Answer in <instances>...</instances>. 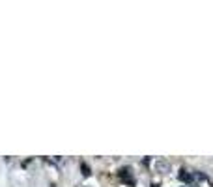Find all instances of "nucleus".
I'll use <instances>...</instances> for the list:
<instances>
[{
    "instance_id": "7ed1b4c3",
    "label": "nucleus",
    "mask_w": 213,
    "mask_h": 187,
    "mask_svg": "<svg viewBox=\"0 0 213 187\" xmlns=\"http://www.w3.org/2000/svg\"><path fill=\"white\" fill-rule=\"evenodd\" d=\"M185 187H196V185L195 184H189V185H185Z\"/></svg>"
},
{
    "instance_id": "f03ea898",
    "label": "nucleus",
    "mask_w": 213,
    "mask_h": 187,
    "mask_svg": "<svg viewBox=\"0 0 213 187\" xmlns=\"http://www.w3.org/2000/svg\"><path fill=\"white\" fill-rule=\"evenodd\" d=\"M82 174H84V176H88V174H90V169H88V165H82Z\"/></svg>"
},
{
    "instance_id": "f257e3e1",
    "label": "nucleus",
    "mask_w": 213,
    "mask_h": 187,
    "mask_svg": "<svg viewBox=\"0 0 213 187\" xmlns=\"http://www.w3.org/2000/svg\"><path fill=\"white\" fill-rule=\"evenodd\" d=\"M180 178H182V180H183V182H185L187 185H189V184L193 182V174H187V170H182V174H180Z\"/></svg>"
}]
</instances>
